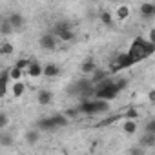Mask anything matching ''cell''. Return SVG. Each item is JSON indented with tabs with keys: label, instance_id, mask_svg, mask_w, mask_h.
I'll return each instance as SVG.
<instances>
[{
	"label": "cell",
	"instance_id": "603a6c76",
	"mask_svg": "<svg viewBox=\"0 0 155 155\" xmlns=\"http://www.w3.org/2000/svg\"><path fill=\"white\" fill-rule=\"evenodd\" d=\"M55 37H58L60 40H66V42H69V40H73V38H75V33H73V28H71V29L60 31V33H58V35H55Z\"/></svg>",
	"mask_w": 155,
	"mask_h": 155
},
{
	"label": "cell",
	"instance_id": "8fae6325",
	"mask_svg": "<svg viewBox=\"0 0 155 155\" xmlns=\"http://www.w3.org/2000/svg\"><path fill=\"white\" fill-rule=\"evenodd\" d=\"M28 75L33 77V79L42 77V64H38V62H29V66H28Z\"/></svg>",
	"mask_w": 155,
	"mask_h": 155
},
{
	"label": "cell",
	"instance_id": "277c9868",
	"mask_svg": "<svg viewBox=\"0 0 155 155\" xmlns=\"http://www.w3.org/2000/svg\"><path fill=\"white\" fill-rule=\"evenodd\" d=\"M8 22L13 26V29H22L24 26H26V18H24V15H20V13H11L9 17H8Z\"/></svg>",
	"mask_w": 155,
	"mask_h": 155
},
{
	"label": "cell",
	"instance_id": "9a60e30c",
	"mask_svg": "<svg viewBox=\"0 0 155 155\" xmlns=\"http://www.w3.org/2000/svg\"><path fill=\"white\" fill-rule=\"evenodd\" d=\"M93 104H95V111L97 113H104L110 110V101H104V99H93Z\"/></svg>",
	"mask_w": 155,
	"mask_h": 155
},
{
	"label": "cell",
	"instance_id": "484cf974",
	"mask_svg": "<svg viewBox=\"0 0 155 155\" xmlns=\"http://www.w3.org/2000/svg\"><path fill=\"white\" fill-rule=\"evenodd\" d=\"M29 62H31V60H28V58H20V60H18V62L15 64V66H17V68H20V69L24 71V69H28V66H29Z\"/></svg>",
	"mask_w": 155,
	"mask_h": 155
},
{
	"label": "cell",
	"instance_id": "44dd1931",
	"mask_svg": "<svg viewBox=\"0 0 155 155\" xmlns=\"http://www.w3.org/2000/svg\"><path fill=\"white\" fill-rule=\"evenodd\" d=\"M8 73H9V81H20V77H22V69L17 68V66H13L11 69H8Z\"/></svg>",
	"mask_w": 155,
	"mask_h": 155
},
{
	"label": "cell",
	"instance_id": "9c48e42d",
	"mask_svg": "<svg viewBox=\"0 0 155 155\" xmlns=\"http://www.w3.org/2000/svg\"><path fill=\"white\" fill-rule=\"evenodd\" d=\"M140 15L146 17V18L155 17V4H153V2H144V4H140Z\"/></svg>",
	"mask_w": 155,
	"mask_h": 155
},
{
	"label": "cell",
	"instance_id": "ac0fdd59",
	"mask_svg": "<svg viewBox=\"0 0 155 155\" xmlns=\"http://www.w3.org/2000/svg\"><path fill=\"white\" fill-rule=\"evenodd\" d=\"M122 130H124L128 135H133V133L137 131V122H135V119H126V120H124Z\"/></svg>",
	"mask_w": 155,
	"mask_h": 155
},
{
	"label": "cell",
	"instance_id": "2e32d148",
	"mask_svg": "<svg viewBox=\"0 0 155 155\" xmlns=\"http://www.w3.org/2000/svg\"><path fill=\"white\" fill-rule=\"evenodd\" d=\"M104 79H108V71L106 69H101V68H95L93 73H91V82H101Z\"/></svg>",
	"mask_w": 155,
	"mask_h": 155
},
{
	"label": "cell",
	"instance_id": "cb8c5ba5",
	"mask_svg": "<svg viewBox=\"0 0 155 155\" xmlns=\"http://www.w3.org/2000/svg\"><path fill=\"white\" fill-rule=\"evenodd\" d=\"M13 51H15L13 44H9V42H4V44H0V55H2V57H8V55H11Z\"/></svg>",
	"mask_w": 155,
	"mask_h": 155
},
{
	"label": "cell",
	"instance_id": "f1b7e54d",
	"mask_svg": "<svg viewBox=\"0 0 155 155\" xmlns=\"http://www.w3.org/2000/svg\"><path fill=\"white\" fill-rule=\"evenodd\" d=\"M77 115H79V111H77V110H68V111H66V117H71V119H73V117H77Z\"/></svg>",
	"mask_w": 155,
	"mask_h": 155
},
{
	"label": "cell",
	"instance_id": "8992f818",
	"mask_svg": "<svg viewBox=\"0 0 155 155\" xmlns=\"http://www.w3.org/2000/svg\"><path fill=\"white\" fill-rule=\"evenodd\" d=\"M42 75L48 77V79L58 77V75H60V68H58L57 64H46V66H42Z\"/></svg>",
	"mask_w": 155,
	"mask_h": 155
},
{
	"label": "cell",
	"instance_id": "d6986e66",
	"mask_svg": "<svg viewBox=\"0 0 155 155\" xmlns=\"http://www.w3.org/2000/svg\"><path fill=\"white\" fill-rule=\"evenodd\" d=\"M13 31H15V29H13V26L8 22V18H6V20L2 18V22H0V35H4V37H9Z\"/></svg>",
	"mask_w": 155,
	"mask_h": 155
},
{
	"label": "cell",
	"instance_id": "4316f807",
	"mask_svg": "<svg viewBox=\"0 0 155 155\" xmlns=\"http://www.w3.org/2000/svg\"><path fill=\"white\" fill-rule=\"evenodd\" d=\"M144 130H146V131H151V133H155V119L148 120V122H146V126H144Z\"/></svg>",
	"mask_w": 155,
	"mask_h": 155
},
{
	"label": "cell",
	"instance_id": "ba28073f",
	"mask_svg": "<svg viewBox=\"0 0 155 155\" xmlns=\"http://www.w3.org/2000/svg\"><path fill=\"white\" fill-rule=\"evenodd\" d=\"M139 146H142V148H151V146H155V133H151V131H146V133L140 137V140H139Z\"/></svg>",
	"mask_w": 155,
	"mask_h": 155
},
{
	"label": "cell",
	"instance_id": "5bb4252c",
	"mask_svg": "<svg viewBox=\"0 0 155 155\" xmlns=\"http://www.w3.org/2000/svg\"><path fill=\"white\" fill-rule=\"evenodd\" d=\"M95 68H97V62H95L93 58H88V60H84V62L81 64V71L86 73V75H91Z\"/></svg>",
	"mask_w": 155,
	"mask_h": 155
},
{
	"label": "cell",
	"instance_id": "f546056e",
	"mask_svg": "<svg viewBox=\"0 0 155 155\" xmlns=\"http://www.w3.org/2000/svg\"><path fill=\"white\" fill-rule=\"evenodd\" d=\"M135 117H137V111H135V110H130V111L126 113V119H135Z\"/></svg>",
	"mask_w": 155,
	"mask_h": 155
},
{
	"label": "cell",
	"instance_id": "83f0119b",
	"mask_svg": "<svg viewBox=\"0 0 155 155\" xmlns=\"http://www.w3.org/2000/svg\"><path fill=\"white\" fill-rule=\"evenodd\" d=\"M8 122H9L8 115H6V113H0V130H2V128H6V126H8Z\"/></svg>",
	"mask_w": 155,
	"mask_h": 155
},
{
	"label": "cell",
	"instance_id": "4dcf8cb0",
	"mask_svg": "<svg viewBox=\"0 0 155 155\" xmlns=\"http://www.w3.org/2000/svg\"><path fill=\"white\" fill-rule=\"evenodd\" d=\"M148 97H150V101H151V102L155 101V93H153V91H150V93H148Z\"/></svg>",
	"mask_w": 155,
	"mask_h": 155
},
{
	"label": "cell",
	"instance_id": "7c38bea8",
	"mask_svg": "<svg viewBox=\"0 0 155 155\" xmlns=\"http://www.w3.org/2000/svg\"><path fill=\"white\" fill-rule=\"evenodd\" d=\"M8 84H9V73L2 71L0 73V97H4L8 93Z\"/></svg>",
	"mask_w": 155,
	"mask_h": 155
},
{
	"label": "cell",
	"instance_id": "7402d4cb",
	"mask_svg": "<svg viewBox=\"0 0 155 155\" xmlns=\"http://www.w3.org/2000/svg\"><path fill=\"white\" fill-rule=\"evenodd\" d=\"M130 17V8L128 6H119L117 8V18L119 20H126Z\"/></svg>",
	"mask_w": 155,
	"mask_h": 155
},
{
	"label": "cell",
	"instance_id": "e0dca14e",
	"mask_svg": "<svg viewBox=\"0 0 155 155\" xmlns=\"http://www.w3.org/2000/svg\"><path fill=\"white\" fill-rule=\"evenodd\" d=\"M51 119H53V122H55L57 128H64V126L69 124V119H68L66 115H62V113H57V115H53Z\"/></svg>",
	"mask_w": 155,
	"mask_h": 155
},
{
	"label": "cell",
	"instance_id": "7a4b0ae2",
	"mask_svg": "<svg viewBox=\"0 0 155 155\" xmlns=\"http://www.w3.org/2000/svg\"><path fill=\"white\" fill-rule=\"evenodd\" d=\"M95 84H97V86L93 88V95H95L97 99L113 101V99L117 97V93L120 91V90H119V86H117L113 81H110V79H104V81L95 82Z\"/></svg>",
	"mask_w": 155,
	"mask_h": 155
},
{
	"label": "cell",
	"instance_id": "ffe728a7",
	"mask_svg": "<svg viewBox=\"0 0 155 155\" xmlns=\"http://www.w3.org/2000/svg\"><path fill=\"white\" fill-rule=\"evenodd\" d=\"M13 142H15V139L11 133H8V131L0 133V146H13Z\"/></svg>",
	"mask_w": 155,
	"mask_h": 155
},
{
	"label": "cell",
	"instance_id": "52a82bcc",
	"mask_svg": "<svg viewBox=\"0 0 155 155\" xmlns=\"http://www.w3.org/2000/svg\"><path fill=\"white\" fill-rule=\"evenodd\" d=\"M37 128H38L40 131H53V130H57V126H55V122H53L51 117H48V119H40V120L37 122Z\"/></svg>",
	"mask_w": 155,
	"mask_h": 155
},
{
	"label": "cell",
	"instance_id": "4fadbf2b",
	"mask_svg": "<svg viewBox=\"0 0 155 155\" xmlns=\"http://www.w3.org/2000/svg\"><path fill=\"white\" fill-rule=\"evenodd\" d=\"M26 91V84L20 82V81H13V86H11V95L13 97H22Z\"/></svg>",
	"mask_w": 155,
	"mask_h": 155
},
{
	"label": "cell",
	"instance_id": "5b68a950",
	"mask_svg": "<svg viewBox=\"0 0 155 155\" xmlns=\"http://www.w3.org/2000/svg\"><path fill=\"white\" fill-rule=\"evenodd\" d=\"M37 102H38L40 106H49V104L53 102V91H49V90H40L38 95H37Z\"/></svg>",
	"mask_w": 155,
	"mask_h": 155
},
{
	"label": "cell",
	"instance_id": "d4e9b609",
	"mask_svg": "<svg viewBox=\"0 0 155 155\" xmlns=\"http://www.w3.org/2000/svg\"><path fill=\"white\" fill-rule=\"evenodd\" d=\"M101 20H102V24H104V26H108V28H111V26H113V17H111V13H110V11H102V13H101Z\"/></svg>",
	"mask_w": 155,
	"mask_h": 155
},
{
	"label": "cell",
	"instance_id": "30bf717a",
	"mask_svg": "<svg viewBox=\"0 0 155 155\" xmlns=\"http://www.w3.org/2000/svg\"><path fill=\"white\" fill-rule=\"evenodd\" d=\"M38 140H40V130H38V128H33V130H29V131L26 133V142H28L29 146L37 144Z\"/></svg>",
	"mask_w": 155,
	"mask_h": 155
},
{
	"label": "cell",
	"instance_id": "1f68e13d",
	"mask_svg": "<svg viewBox=\"0 0 155 155\" xmlns=\"http://www.w3.org/2000/svg\"><path fill=\"white\" fill-rule=\"evenodd\" d=\"M0 22H2V15H0Z\"/></svg>",
	"mask_w": 155,
	"mask_h": 155
},
{
	"label": "cell",
	"instance_id": "6da1fadb",
	"mask_svg": "<svg viewBox=\"0 0 155 155\" xmlns=\"http://www.w3.org/2000/svg\"><path fill=\"white\" fill-rule=\"evenodd\" d=\"M153 49H155L153 42H150V40H142V38H135L133 44H131V48L128 49V57H130L131 62L135 64V62H139V60L150 57V55L153 53Z\"/></svg>",
	"mask_w": 155,
	"mask_h": 155
},
{
	"label": "cell",
	"instance_id": "3957f363",
	"mask_svg": "<svg viewBox=\"0 0 155 155\" xmlns=\"http://www.w3.org/2000/svg\"><path fill=\"white\" fill-rule=\"evenodd\" d=\"M38 42H40V48H42V49H48V51H53V49L57 48V37H55L53 33L42 35Z\"/></svg>",
	"mask_w": 155,
	"mask_h": 155
}]
</instances>
